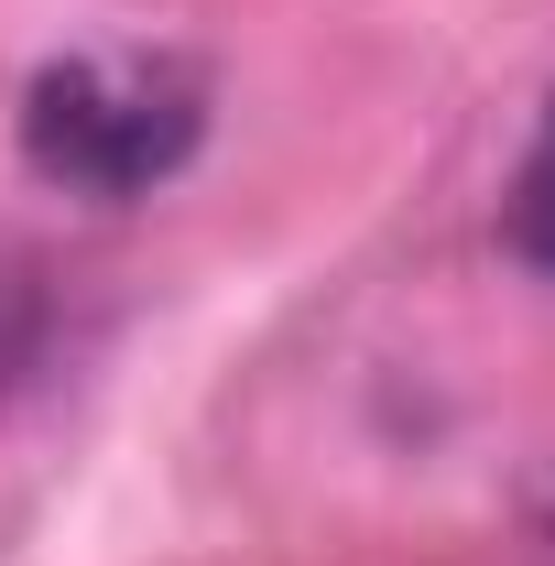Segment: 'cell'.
<instances>
[{
    "instance_id": "cell-1",
    "label": "cell",
    "mask_w": 555,
    "mask_h": 566,
    "mask_svg": "<svg viewBox=\"0 0 555 566\" xmlns=\"http://www.w3.org/2000/svg\"><path fill=\"white\" fill-rule=\"evenodd\" d=\"M208 132V87L164 55H55L22 87V164L66 197H142Z\"/></svg>"
},
{
    "instance_id": "cell-2",
    "label": "cell",
    "mask_w": 555,
    "mask_h": 566,
    "mask_svg": "<svg viewBox=\"0 0 555 566\" xmlns=\"http://www.w3.org/2000/svg\"><path fill=\"white\" fill-rule=\"evenodd\" d=\"M501 240H512V262L555 273V98H545V120H534V153H523L512 197H501Z\"/></svg>"
},
{
    "instance_id": "cell-3",
    "label": "cell",
    "mask_w": 555,
    "mask_h": 566,
    "mask_svg": "<svg viewBox=\"0 0 555 566\" xmlns=\"http://www.w3.org/2000/svg\"><path fill=\"white\" fill-rule=\"evenodd\" d=\"M33 359H44V283L22 262H0V403L33 381Z\"/></svg>"
},
{
    "instance_id": "cell-4",
    "label": "cell",
    "mask_w": 555,
    "mask_h": 566,
    "mask_svg": "<svg viewBox=\"0 0 555 566\" xmlns=\"http://www.w3.org/2000/svg\"><path fill=\"white\" fill-rule=\"evenodd\" d=\"M534 523H545V534H555V469H545V480H534Z\"/></svg>"
}]
</instances>
